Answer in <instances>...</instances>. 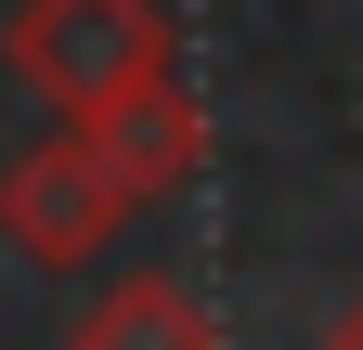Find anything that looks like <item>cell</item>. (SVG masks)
Masks as SVG:
<instances>
[{
    "instance_id": "cell-4",
    "label": "cell",
    "mask_w": 363,
    "mask_h": 350,
    "mask_svg": "<svg viewBox=\"0 0 363 350\" xmlns=\"http://www.w3.org/2000/svg\"><path fill=\"white\" fill-rule=\"evenodd\" d=\"M65 350H220V324H208L195 286H169V273H117V286L78 312Z\"/></svg>"
},
{
    "instance_id": "cell-3",
    "label": "cell",
    "mask_w": 363,
    "mask_h": 350,
    "mask_svg": "<svg viewBox=\"0 0 363 350\" xmlns=\"http://www.w3.org/2000/svg\"><path fill=\"white\" fill-rule=\"evenodd\" d=\"M65 130H91V156L130 182V208H156V195H182L208 169V104L182 78H143V91H117L104 117H65Z\"/></svg>"
},
{
    "instance_id": "cell-1",
    "label": "cell",
    "mask_w": 363,
    "mask_h": 350,
    "mask_svg": "<svg viewBox=\"0 0 363 350\" xmlns=\"http://www.w3.org/2000/svg\"><path fill=\"white\" fill-rule=\"evenodd\" d=\"M0 65L52 117H104L117 91L169 78V13L156 0H26V13L0 26Z\"/></svg>"
},
{
    "instance_id": "cell-2",
    "label": "cell",
    "mask_w": 363,
    "mask_h": 350,
    "mask_svg": "<svg viewBox=\"0 0 363 350\" xmlns=\"http://www.w3.org/2000/svg\"><path fill=\"white\" fill-rule=\"evenodd\" d=\"M117 221H130V182L91 156V130H52V143H26L0 169V247L39 259V273H78Z\"/></svg>"
},
{
    "instance_id": "cell-5",
    "label": "cell",
    "mask_w": 363,
    "mask_h": 350,
    "mask_svg": "<svg viewBox=\"0 0 363 350\" xmlns=\"http://www.w3.org/2000/svg\"><path fill=\"white\" fill-rule=\"evenodd\" d=\"M325 350H363V298H350V312H337V337H325Z\"/></svg>"
}]
</instances>
